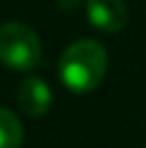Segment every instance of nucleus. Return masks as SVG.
I'll return each mask as SVG.
<instances>
[{"mask_svg":"<svg viewBox=\"0 0 146 148\" xmlns=\"http://www.w3.org/2000/svg\"><path fill=\"white\" fill-rule=\"evenodd\" d=\"M41 41L37 32L22 22L0 26V62L13 71H30L41 62Z\"/></svg>","mask_w":146,"mask_h":148,"instance_id":"obj_2","label":"nucleus"},{"mask_svg":"<svg viewBox=\"0 0 146 148\" xmlns=\"http://www.w3.org/2000/svg\"><path fill=\"white\" fill-rule=\"evenodd\" d=\"M17 103L30 118H41L52 108V88L41 77H26L19 84Z\"/></svg>","mask_w":146,"mask_h":148,"instance_id":"obj_4","label":"nucleus"},{"mask_svg":"<svg viewBox=\"0 0 146 148\" xmlns=\"http://www.w3.org/2000/svg\"><path fill=\"white\" fill-rule=\"evenodd\" d=\"M88 22L103 32H120L127 26V7L123 0H86Z\"/></svg>","mask_w":146,"mask_h":148,"instance_id":"obj_3","label":"nucleus"},{"mask_svg":"<svg viewBox=\"0 0 146 148\" xmlns=\"http://www.w3.org/2000/svg\"><path fill=\"white\" fill-rule=\"evenodd\" d=\"M108 54L103 45L93 39H80L71 43L60 56L58 75L73 92H90L105 77Z\"/></svg>","mask_w":146,"mask_h":148,"instance_id":"obj_1","label":"nucleus"},{"mask_svg":"<svg viewBox=\"0 0 146 148\" xmlns=\"http://www.w3.org/2000/svg\"><path fill=\"white\" fill-rule=\"evenodd\" d=\"M24 142V127L11 110L0 108V148H19Z\"/></svg>","mask_w":146,"mask_h":148,"instance_id":"obj_5","label":"nucleus"},{"mask_svg":"<svg viewBox=\"0 0 146 148\" xmlns=\"http://www.w3.org/2000/svg\"><path fill=\"white\" fill-rule=\"evenodd\" d=\"M58 4L64 9V11H73V9H77L80 0H58Z\"/></svg>","mask_w":146,"mask_h":148,"instance_id":"obj_6","label":"nucleus"}]
</instances>
